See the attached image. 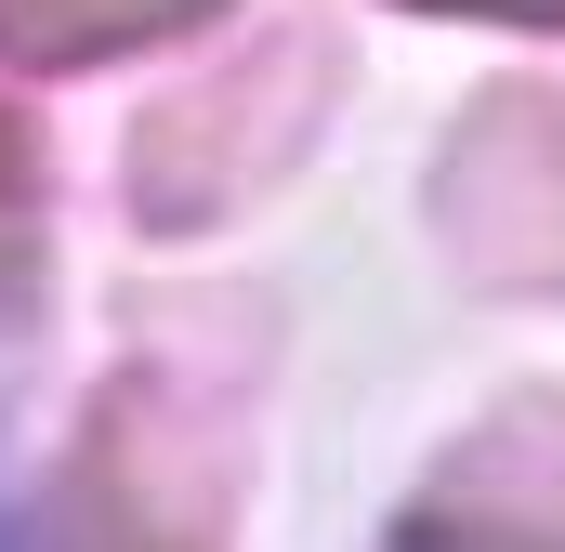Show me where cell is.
Segmentation results:
<instances>
[{
	"instance_id": "6da1fadb",
	"label": "cell",
	"mask_w": 565,
	"mask_h": 552,
	"mask_svg": "<svg viewBox=\"0 0 565 552\" xmlns=\"http://www.w3.org/2000/svg\"><path fill=\"white\" fill-rule=\"evenodd\" d=\"M408 552H565V395L487 421L408 513Z\"/></svg>"
},
{
	"instance_id": "277c9868",
	"label": "cell",
	"mask_w": 565,
	"mask_h": 552,
	"mask_svg": "<svg viewBox=\"0 0 565 552\" xmlns=\"http://www.w3.org/2000/svg\"><path fill=\"white\" fill-rule=\"evenodd\" d=\"M26 224H40V145L0 119V289L26 276Z\"/></svg>"
},
{
	"instance_id": "3957f363",
	"label": "cell",
	"mask_w": 565,
	"mask_h": 552,
	"mask_svg": "<svg viewBox=\"0 0 565 552\" xmlns=\"http://www.w3.org/2000/svg\"><path fill=\"white\" fill-rule=\"evenodd\" d=\"M224 0H0V66H93V53H145L171 26H198Z\"/></svg>"
},
{
	"instance_id": "5b68a950",
	"label": "cell",
	"mask_w": 565,
	"mask_h": 552,
	"mask_svg": "<svg viewBox=\"0 0 565 552\" xmlns=\"http://www.w3.org/2000/svg\"><path fill=\"white\" fill-rule=\"evenodd\" d=\"M447 13H526V26H540V13H565V0H447Z\"/></svg>"
},
{
	"instance_id": "7a4b0ae2",
	"label": "cell",
	"mask_w": 565,
	"mask_h": 552,
	"mask_svg": "<svg viewBox=\"0 0 565 552\" xmlns=\"http://www.w3.org/2000/svg\"><path fill=\"white\" fill-rule=\"evenodd\" d=\"M460 237L526 289H565V93H500L460 132Z\"/></svg>"
}]
</instances>
